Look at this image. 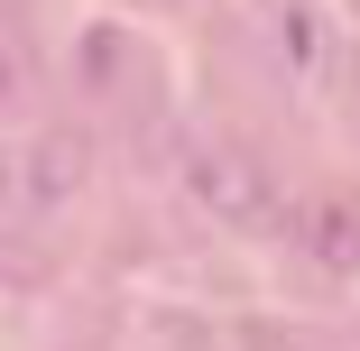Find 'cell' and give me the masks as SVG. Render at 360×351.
Wrapping results in <instances>:
<instances>
[{
	"mask_svg": "<svg viewBox=\"0 0 360 351\" xmlns=\"http://www.w3.org/2000/svg\"><path fill=\"white\" fill-rule=\"evenodd\" d=\"M185 185H194V203H212L222 222H259V213H268V176H259L240 148H194Z\"/></svg>",
	"mask_w": 360,
	"mask_h": 351,
	"instance_id": "obj_1",
	"label": "cell"
},
{
	"mask_svg": "<svg viewBox=\"0 0 360 351\" xmlns=\"http://www.w3.org/2000/svg\"><path fill=\"white\" fill-rule=\"evenodd\" d=\"M84 167H93V158H84V139H75V129H56L46 148L28 158V194H37V203H56V194H75V185H84Z\"/></svg>",
	"mask_w": 360,
	"mask_h": 351,
	"instance_id": "obj_2",
	"label": "cell"
},
{
	"mask_svg": "<svg viewBox=\"0 0 360 351\" xmlns=\"http://www.w3.org/2000/svg\"><path fill=\"white\" fill-rule=\"evenodd\" d=\"M314 250H323V259H360V231H351V213H323Z\"/></svg>",
	"mask_w": 360,
	"mask_h": 351,
	"instance_id": "obj_3",
	"label": "cell"
},
{
	"mask_svg": "<svg viewBox=\"0 0 360 351\" xmlns=\"http://www.w3.org/2000/svg\"><path fill=\"white\" fill-rule=\"evenodd\" d=\"M10 93H19V56L0 46V111H10Z\"/></svg>",
	"mask_w": 360,
	"mask_h": 351,
	"instance_id": "obj_4",
	"label": "cell"
}]
</instances>
